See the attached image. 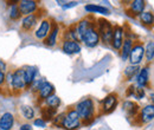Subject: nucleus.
<instances>
[{
  "instance_id": "1",
  "label": "nucleus",
  "mask_w": 154,
  "mask_h": 130,
  "mask_svg": "<svg viewBox=\"0 0 154 130\" xmlns=\"http://www.w3.org/2000/svg\"><path fill=\"white\" fill-rule=\"evenodd\" d=\"M6 85H7V90L10 91V95L19 96L26 88L24 68L6 74Z\"/></svg>"
},
{
  "instance_id": "2",
  "label": "nucleus",
  "mask_w": 154,
  "mask_h": 130,
  "mask_svg": "<svg viewBox=\"0 0 154 130\" xmlns=\"http://www.w3.org/2000/svg\"><path fill=\"white\" fill-rule=\"evenodd\" d=\"M76 111L81 118V123L87 125L90 124L94 119V111H95V107H94V102L90 98H85L83 101H81L79 103H77Z\"/></svg>"
},
{
  "instance_id": "3",
  "label": "nucleus",
  "mask_w": 154,
  "mask_h": 130,
  "mask_svg": "<svg viewBox=\"0 0 154 130\" xmlns=\"http://www.w3.org/2000/svg\"><path fill=\"white\" fill-rule=\"evenodd\" d=\"M97 29H98V35L102 38V40L104 43H110L113 39V33H114V29L112 26V24L109 21H107L106 19H98L97 20Z\"/></svg>"
},
{
  "instance_id": "4",
  "label": "nucleus",
  "mask_w": 154,
  "mask_h": 130,
  "mask_svg": "<svg viewBox=\"0 0 154 130\" xmlns=\"http://www.w3.org/2000/svg\"><path fill=\"white\" fill-rule=\"evenodd\" d=\"M81 118L78 116L76 110L71 109L65 113V117H64V122H63V128L68 130H76L77 128L81 127Z\"/></svg>"
},
{
  "instance_id": "5",
  "label": "nucleus",
  "mask_w": 154,
  "mask_h": 130,
  "mask_svg": "<svg viewBox=\"0 0 154 130\" xmlns=\"http://www.w3.org/2000/svg\"><path fill=\"white\" fill-rule=\"evenodd\" d=\"M21 16H30L37 12L38 10V2L35 0H21L18 2Z\"/></svg>"
},
{
  "instance_id": "6",
  "label": "nucleus",
  "mask_w": 154,
  "mask_h": 130,
  "mask_svg": "<svg viewBox=\"0 0 154 130\" xmlns=\"http://www.w3.org/2000/svg\"><path fill=\"white\" fill-rule=\"evenodd\" d=\"M82 40L84 41V44L89 47H94L96 46L100 41V35H98V31L96 30V27H90L85 33L84 36L82 37Z\"/></svg>"
},
{
  "instance_id": "7",
  "label": "nucleus",
  "mask_w": 154,
  "mask_h": 130,
  "mask_svg": "<svg viewBox=\"0 0 154 130\" xmlns=\"http://www.w3.org/2000/svg\"><path fill=\"white\" fill-rule=\"evenodd\" d=\"M39 18V13H33V14H30V16H26L25 18L23 19L21 21V30L24 32H30L35 29L37 21Z\"/></svg>"
},
{
  "instance_id": "8",
  "label": "nucleus",
  "mask_w": 154,
  "mask_h": 130,
  "mask_svg": "<svg viewBox=\"0 0 154 130\" xmlns=\"http://www.w3.org/2000/svg\"><path fill=\"white\" fill-rule=\"evenodd\" d=\"M95 24L93 23V17H87L83 20H81L78 24L76 25V30H77V35L79 40H82V37L84 36V33L90 29V27H94Z\"/></svg>"
},
{
  "instance_id": "9",
  "label": "nucleus",
  "mask_w": 154,
  "mask_h": 130,
  "mask_svg": "<svg viewBox=\"0 0 154 130\" xmlns=\"http://www.w3.org/2000/svg\"><path fill=\"white\" fill-rule=\"evenodd\" d=\"M117 103V95L116 93H110L108 95L103 102H102V112L103 113H109L112 112L116 107Z\"/></svg>"
},
{
  "instance_id": "10",
  "label": "nucleus",
  "mask_w": 154,
  "mask_h": 130,
  "mask_svg": "<svg viewBox=\"0 0 154 130\" xmlns=\"http://www.w3.org/2000/svg\"><path fill=\"white\" fill-rule=\"evenodd\" d=\"M54 91H55V88H54V85L51 83L43 82V84L38 89V99L39 101H45L48 97L54 95Z\"/></svg>"
},
{
  "instance_id": "11",
  "label": "nucleus",
  "mask_w": 154,
  "mask_h": 130,
  "mask_svg": "<svg viewBox=\"0 0 154 130\" xmlns=\"http://www.w3.org/2000/svg\"><path fill=\"white\" fill-rule=\"evenodd\" d=\"M14 125V116L11 112H5L0 117V129L11 130Z\"/></svg>"
},
{
  "instance_id": "12",
  "label": "nucleus",
  "mask_w": 154,
  "mask_h": 130,
  "mask_svg": "<svg viewBox=\"0 0 154 130\" xmlns=\"http://www.w3.org/2000/svg\"><path fill=\"white\" fill-rule=\"evenodd\" d=\"M143 52H145V50H143L141 43L137 44V45H135L134 47L132 49V51H131V55H129L131 63L132 64H139L141 62L142 57H143Z\"/></svg>"
},
{
  "instance_id": "13",
  "label": "nucleus",
  "mask_w": 154,
  "mask_h": 130,
  "mask_svg": "<svg viewBox=\"0 0 154 130\" xmlns=\"http://www.w3.org/2000/svg\"><path fill=\"white\" fill-rule=\"evenodd\" d=\"M50 30H51V23L49 19H44L39 26V29L36 31V37L38 39H45V38L49 36L50 33Z\"/></svg>"
},
{
  "instance_id": "14",
  "label": "nucleus",
  "mask_w": 154,
  "mask_h": 130,
  "mask_svg": "<svg viewBox=\"0 0 154 130\" xmlns=\"http://www.w3.org/2000/svg\"><path fill=\"white\" fill-rule=\"evenodd\" d=\"M62 49L65 53L68 55H74V53H78L81 51V46L77 41L74 40H64L63 45H62Z\"/></svg>"
},
{
  "instance_id": "15",
  "label": "nucleus",
  "mask_w": 154,
  "mask_h": 130,
  "mask_svg": "<svg viewBox=\"0 0 154 130\" xmlns=\"http://www.w3.org/2000/svg\"><path fill=\"white\" fill-rule=\"evenodd\" d=\"M57 36H58V25L56 23H52L49 36L44 39V44L46 46H55L56 40H57Z\"/></svg>"
},
{
  "instance_id": "16",
  "label": "nucleus",
  "mask_w": 154,
  "mask_h": 130,
  "mask_svg": "<svg viewBox=\"0 0 154 130\" xmlns=\"http://www.w3.org/2000/svg\"><path fill=\"white\" fill-rule=\"evenodd\" d=\"M122 38H123V30L120 26H115L114 27V33H113V39H112V44H113V47L115 50L121 49Z\"/></svg>"
},
{
  "instance_id": "17",
  "label": "nucleus",
  "mask_w": 154,
  "mask_h": 130,
  "mask_svg": "<svg viewBox=\"0 0 154 130\" xmlns=\"http://www.w3.org/2000/svg\"><path fill=\"white\" fill-rule=\"evenodd\" d=\"M145 7V1L142 0H135V1H132L131 4V10L128 11V14L134 17L136 14H140L142 13V10Z\"/></svg>"
},
{
  "instance_id": "18",
  "label": "nucleus",
  "mask_w": 154,
  "mask_h": 130,
  "mask_svg": "<svg viewBox=\"0 0 154 130\" xmlns=\"http://www.w3.org/2000/svg\"><path fill=\"white\" fill-rule=\"evenodd\" d=\"M40 113H42V119H44L45 122H46V121H51V119H54V117L56 116L57 109L46 105V107H43V108L40 109Z\"/></svg>"
},
{
  "instance_id": "19",
  "label": "nucleus",
  "mask_w": 154,
  "mask_h": 130,
  "mask_svg": "<svg viewBox=\"0 0 154 130\" xmlns=\"http://www.w3.org/2000/svg\"><path fill=\"white\" fill-rule=\"evenodd\" d=\"M24 74H25L26 86L32 85L35 82V77H36V69L32 66H26V68H24Z\"/></svg>"
},
{
  "instance_id": "20",
  "label": "nucleus",
  "mask_w": 154,
  "mask_h": 130,
  "mask_svg": "<svg viewBox=\"0 0 154 130\" xmlns=\"http://www.w3.org/2000/svg\"><path fill=\"white\" fill-rule=\"evenodd\" d=\"M85 10L91 13H102V14H109V10L103 7V6H97V5H87Z\"/></svg>"
},
{
  "instance_id": "21",
  "label": "nucleus",
  "mask_w": 154,
  "mask_h": 130,
  "mask_svg": "<svg viewBox=\"0 0 154 130\" xmlns=\"http://www.w3.org/2000/svg\"><path fill=\"white\" fill-rule=\"evenodd\" d=\"M141 117L143 122L152 119L154 117V105H147L146 108H143V110L141 112Z\"/></svg>"
},
{
  "instance_id": "22",
  "label": "nucleus",
  "mask_w": 154,
  "mask_h": 130,
  "mask_svg": "<svg viewBox=\"0 0 154 130\" xmlns=\"http://www.w3.org/2000/svg\"><path fill=\"white\" fill-rule=\"evenodd\" d=\"M123 108H125V110L127 112V115L129 116V117H133L135 116L137 111H139V109H137V105L133 103V102H126L125 104H123Z\"/></svg>"
},
{
  "instance_id": "23",
  "label": "nucleus",
  "mask_w": 154,
  "mask_h": 130,
  "mask_svg": "<svg viewBox=\"0 0 154 130\" xmlns=\"http://www.w3.org/2000/svg\"><path fill=\"white\" fill-rule=\"evenodd\" d=\"M21 17V13H20L19 6L17 2H13V5H11L10 7V18L11 20H18Z\"/></svg>"
},
{
  "instance_id": "24",
  "label": "nucleus",
  "mask_w": 154,
  "mask_h": 130,
  "mask_svg": "<svg viewBox=\"0 0 154 130\" xmlns=\"http://www.w3.org/2000/svg\"><path fill=\"white\" fill-rule=\"evenodd\" d=\"M131 51H132V40L126 39L123 41V45H122V59L126 60L128 56L131 55Z\"/></svg>"
},
{
  "instance_id": "25",
  "label": "nucleus",
  "mask_w": 154,
  "mask_h": 130,
  "mask_svg": "<svg viewBox=\"0 0 154 130\" xmlns=\"http://www.w3.org/2000/svg\"><path fill=\"white\" fill-rule=\"evenodd\" d=\"M45 103L48 107H51V108H56L57 109L58 107L60 105V99L58 98L56 95H51L50 97H48L45 99Z\"/></svg>"
},
{
  "instance_id": "26",
  "label": "nucleus",
  "mask_w": 154,
  "mask_h": 130,
  "mask_svg": "<svg viewBox=\"0 0 154 130\" xmlns=\"http://www.w3.org/2000/svg\"><path fill=\"white\" fill-rule=\"evenodd\" d=\"M140 19H141V21L143 23V24H146V25H153L154 24V16L151 13V12H142L141 14H140Z\"/></svg>"
},
{
  "instance_id": "27",
  "label": "nucleus",
  "mask_w": 154,
  "mask_h": 130,
  "mask_svg": "<svg viewBox=\"0 0 154 130\" xmlns=\"http://www.w3.org/2000/svg\"><path fill=\"white\" fill-rule=\"evenodd\" d=\"M21 113H23V116H24L26 119H32V118L35 117V111H33V109H32L31 107H29V105L21 107Z\"/></svg>"
},
{
  "instance_id": "28",
  "label": "nucleus",
  "mask_w": 154,
  "mask_h": 130,
  "mask_svg": "<svg viewBox=\"0 0 154 130\" xmlns=\"http://www.w3.org/2000/svg\"><path fill=\"white\" fill-rule=\"evenodd\" d=\"M147 79H148V71H147V69H142L141 72L137 76V83H139V85H145L147 83Z\"/></svg>"
},
{
  "instance_id": "29",
  "label": "nucleus",
  "mask_w": 154,
  "mask_h": 130,
  "mask_svg": "<svg viewBox=\"0 0 154 130\" xmlns=\"http://www.w3.org/2000/svg\"><path fill=\"white\" fill-rule=\"evenodd\" d=\"M5 90L8 91L7 85H6V74L0 71V93H4Z\"/></svg>"
},
{
  "instance_id": "30",
  "label": "nucleus",
  "mask_w": 154,
  "mask_h": 130,
  "mask_svg": "<svg viewBox=\"0 0 154 130\" xmlns=\"http://www.w3.org/2000/svg\"><path fill=\"white\" fill-rule=\"evenodd\" d=\"M146 56H147V59H148V60H151L154 57V41H149V43L147 44Z\"/></svg>"
},
{
  "instance_id": "31",
  "label": "nucleus",
  "mask_w": 154,
  "mask_h": 130,
  "mask_svg": "<svg viewBox=\"0 0 154 130\" xmlns=\"http://www.w3.org/2000/svg\"><path fill=\"white\" fill-rule=\"evenodd\" d=\"M137 72V68H135V66H129V68H127L126 69V71H125V76H126V78L127 79H131L135 74Z\"/></svg>"
},
{
  "instance_id": "32",
  "label": "nucleus",
  "mask_w": 154,
  "mask_h": 130,
  "mask_svg": "<svg viewBox=\"0 0 154 130\" xmlns=\"http://www.w3.org/2000/svg\"><path fill=\"white\" fill-rule=\"evenodd\" d=\"M64 117H65V113H60V115H58L57 117H55L54 124H55L56 127H62V128H63V122H64Z\"/></svg>"
},
{
  "instance_id": "33",
  "label": "nucleus",
  "mask_w": 154,
  "mask_h": 130,
  "mask_svg": "<svg viewBox=\"0 0 154 130\" xmlns=\"http://www.w3.org/2000/svg\"><path fill=\"white\" fill-rule=\"evenodd\" d=\"M35 125H36V127H42V128H44V127H45V121L42 119V118H37V119H35Z\"/></svg>"
},
{
  "instance_id": "34",
  "label": "nucleus",
  "mask_w": 154,
  "mask_h": 130,
  "mask_svg": "<svg viewBox=\"0 0 154 130\" xmlns=\"http://www.w3.org/2000/svg\"><path fill=\"white\" fill-rule=\"evenodd\" d=\"M135 96H136L137 98H142V97H143V90H142V89H136Z\"/></svg>"
},
{
  "instance_id": "35",
  "label": "nucleus",
  "mask_w": 154,
  "mask_h": 130,
  "mask_svg": "<svg viewBox=\"0 0 154 130\" xmlns=\"http://www.w3.org/2000/svg\"><path fill=\"white\" fill-rule=\"evenodd\" d=\"M20 130H32V127L30 124H23L20 127Z\"/></svg>"
},
{
  "instance_id": "36",
  "label": "nucleus",
  "mask_w": 154,
  "mask_h": 130,
  "mask_svg": "<svg viewBox=\"0 0 154 130\" xmlns=\"http://www.w3.org/2000/svg\"><path fill=\"white\" fill-rule=\"evenodd\" d=\"M0 71H2V72L6 71V64L2 60H0Z\"/></svg>"
},
{
  "instance_id": "37",
  "label": "nucleus",
  "mask_w": 154,
  "mask_h": 130,
  "mask_svg": "<svg viewBox=\"0 0 154 130\" xmlns=\"http://www.w3.org/2000/svg\"><path fill=\"white\" fill-rule=\"evenodd\" d=\"M77 2L76 1H74V2H68V5H64L63 7H65V8H68V7H72V6H76Z\"/></svg>"
},
{
  "instance_id": "38",
  "label": "nucleus",
  "mask_w": 154,
  "mask_h": 130,
  "mask_svg": "<svg viewBox=\"0 0 154 130\" xmlns=\"http://www.w3.org/2000/svg\"><path fill=\"white\" fill-rule=\"evenodd\" d=\"M133 92H134V86H129L128 90H127V92H126V95L129 96V95H132Z\"/></svg>"
},
{
  "instance_id": "39",
  "label": "nucleus",
  "mask_w": 154,
  "mask_h": 130,
  "mask_svg": "<svg viewBox=\"0 0 154 130\" xmlns=\"http://www.w3.org/2000/svg\"><path fill=\"white\" fill-rule=\"evenodd\" d=\"M153 101H154V96H153Z\"/></svg>"
},
{
  "instance_id": "40",
  "label": "nucleus",
  "mask_w": 154,
  "mask_h": 130,
  "mask_svg": "<svg viewBox=\"0 0 154 130\" xmlns=\"http://www.w3.org/2000/svg\"><path fill=\"white\" fill-rule=\"evenodd\" d=\"M0 130H1V129H0Z\"/></svg>"
}]
</instances>
